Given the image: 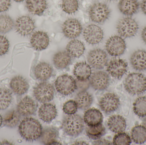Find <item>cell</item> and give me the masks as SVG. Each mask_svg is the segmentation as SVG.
<instances>
[{
    "label": "cell",
    "instance_id": "obj_19",
    "mask_svg": "<svg viewBox=\"0 0 146 145\" xmlns=\"http://www.w3.org/2000/svg\"><path fill=\"white\" fill-rule=\"evenodd\" d=\"M38 117L44 122L50 123L57 115V110L55 106L51 104L45 103L39 108Z\"/></svg>",
    "mask_w": 146,
    "mask_h": 145
},
{
    "label": "cell",
    "instance_id": "obj_14",
    "mask_svg": "<svg viewBox=\"0 0 146 145\" xmlns=\"http://www.w3.org/2000/svg\"><path fill=\"white\" fill-rule=\"evenodd\" d=\"M127 63L123 60H112L108 64L107 71L112 77L120 79L127 72Z\"/></svg>",
    "mask_w": 146,
    "mask_h": 145
},
{
    "label": "cell",
    "instance_id": "obj_37",
    "mask_svg": "<svg viewBox=\"0 0 146 145\" xmlns=\"http://www.w3.org/2000/svg\"><path fill=\"white\" fill-rule=\"evenodd\" d=\"M61 7L65 12L72 14L78 10L79 3L77 0H62Z\"/></svg>",
    "mask_w": 146,
    "mask_h": 145
},
{
    "label": "cell",
    "instance_id": "obj_1",
    "mask_svg": "<svg viewBox=\"0 0 146 145\" xmlns=\"http://www.w3.org/2000/svg\"><path fill=\"white\" fill-rule=\"evenodd\" d=\"M42 130L40 123L32 117H27L22 120L19 127L21 136L28 141H33L39 139Z\"/></svg>",
    "mask_w": 146,
    "mask_h": 145
},
{
    "label": "cell",
    "instance_id": "obj_44",
    "mask_svg": "<svg viewBox=\"0 0 146 145\" xmlns=\"http://www.w3.org/2000/svg\"><path fill=\"white\" fill-rule=\"evenodd\" d=\"M141 8L143 12L146 15V0H143L141 4Z\"/></svg>",
    "mask_w": 146,
    "mask_h": 145
},
{
    "label": "cell",
    "instance_id": "obj_6",
    "mask_svg": "<svg viewBox=\"0 0 146 145\" xmlns=\"http://www.w3.org/2000/svg\"><path fill=\"white\" fill-rule=\"evenodd\" d=\"M55 92L54 86L46 82L38 83L33 89V94L36 99L44 104L50 102L54 99Z\"/></svg>",
    "mask_w": 146,
    "mask_h": 145
},
{
    "label": "cell",
    "instance_id": "obj_29",
    "mask_svg": "<svg viewBox=\"0 0 146 145\" xmlns=\"http://www.w3.org/2000/svg\"><path fill=\"white\" fill-rule=\"evenodd\" d=\"M67 52L71 56L75 58L80 57L85 50L84 44L78 40H73L68 43L66 47Z\"/></svg>",
    "mask_w": 146,
    "mask_h": 145
},
{
    "label": "cell",
    "instance_id": "obj_46",
    "mask_svg": "<svg viewBox=\"0 0 146 145\" xmlns=\"http://www.w3.org/2000/svg\"><path fill=\"white\" fill-rule=\"evenodd\" d=\"M73 145H88V144L85 141H79L75 142Z\"/></svg>",
    "mask_w": 146,
    "mask_h": 145
},
{
    "label": "cell",
    "instance_id": "obj_41",
    "mask_svg": "<svg viewBox=\"0 0 146 145\" xmlns=\"http://www.w3.org/2000/svg\"><path fill=\"white\" fill-rule=\"evenodd\" d=\"M11 6V0H0V12H6Z\"/></svg>",
    "mask_w": 146,
    "mask_h": 145
},
{
    "label": "cell",
    "instance_id": "obj_33",
    "mask_svg": "<svg viewBox=\"0 0 146 145\" xmlns=\"http://www.w3.org/2000/svg\"><path fill=\"white\" fill-rule=\"evenodd\" d=\"M134 112L140 117H146V97H140L135 101L133 106Z\"/></svg>",
    "mask_w": 146,
    "mask_h": 145
},
{
    "label": "cell",
    "instance_id": "obj_16",
    "mask_svg": "<svg viewBox=\"0 0 146 145\" xmlns=\"http://www.w3.org/2000/svg\"><path fill=\"white\" fill-rule=\"evenodd\" d=\"M50 40L48 35L43 31H37L33 33L31 37V44L32 47L37 51L46 49L49 44Z\"/></svg>",
    "mask_w": 146,
    "mask_h": 145
},
{
    "label": "cell",
    "instance_id": "obj_22",
    "mask_svg": "<svg viewBox=\"0 0 146 145\" xmlns=\"http://www.w3.org/2000/svg\"><path fill=\"white\" fill-rule=\"evenodd\" d=\"M103 116L99 110L92 108L88 110L84 114V121L88 127L97 126L102 123Z\"/></svg>",
    "mask_w": 146,
    "mask_h": 145
},
{
    "label": "cell",
    "instance_id": "obj_36",
    "mask_svg": "<svg viewBox=\"0 0 146 145\" xmlns=\"http://www.w3.org/2000/svg\"><path fill=\"white\" fill-rule=\"evenodd\" d=\"M13 19L8 15H0V33H7L13 29L14 26Z\"/></svg>",
    "mask_w": 146,
    "mask_h": 145
},
{
    "label": "cell",
    "instance_id": "obj_38",
    "mask_svg": "<svg viewBox=\"0 0 146 145\" xmlns=\"http://www.w3.org/2000/svg\"><path fill=\"white\" fill-rule=\"evenodd\" d=\"M131 142L130 137L123 132L117 133L113 138V144L115 145H129Z\"/></svg>",
    "mask_w": 146,
    "mask_h": 145
},
{
    "label": "cell",
    "instance_id": "obj_21",
    "mask_svg": "<svg viewBox=\"0 0 146 145\" xmlns=\"http://www.w3.org/2000/svg\"><path fill=\"white\" fill-rule=\"evenodd\" d=\"M118 6L122 13L130 16L138 12L139 8V3L138 0H120Z\"/></svg>",
    "mask_w": 146,
    "mask_h": 145
},
{
    "label": "cell",
    "instance_id": "obj_3",
    "mask_svg": "<svg viewBox=\"0 0 146 145\" xmlns=\"http://www.w3.org/2000/svg\"><path fill=\"white\" fill-rule=\"evenodd\" d=\"M62 129L69 136L76 137L80 134L84 128V121L78 115H69L63 120Z\"/></svg>",
    "mask_w": 146,
    "mask_h": 145
},
{
    "label": "cell",
    "instance_id": "obj_30",
    "mask_svg": "<svg viewBox=\"0 0 146 145\" xmlns=\"http://www.w3.org/2000/svg\"><path fill=\"white\" fill-rule=\"evenodd\" d=\"M79 109L85 110L90 107L93 102L92 95L86 91H80L75 98Z\"/></svg>",
    "mask_w": 146,
    "mask_h": 145
},
{
    "label": "cell",
    "instance_id": "obj_20",
    "mask_svg": "<svg viewBox=\"0 0 146 145\" xmlns=\"http://www.w3.org/2000/svg\"><path fill=\"white\" fill-rule=\"evenodd\" d=\"M130 63L134 69L142 71L146 70V51L138 50L130 57Z\"/></svg>",
    "mask_w": 146,
    "mask_h": 145
},
{
    "label": "cell",
    "instance_id": "obj_35",
    "mask_svg": "<svg viewBox=\"0 0 146 145\" xmlns=\"http://www.w3.org/2000/svg\"><path fill=\"white\" fill-rule=\"evenodd\" d=\"M20 115L19 112L15 110L10 112L4 117L3 123L6 127L14 128L16 127L20 121Z\"/></svg>",
    "mask_w": 146,
    "mask_h": 145
},
{
    "label": "cell",
    "instance_id": "obj_17",
    "mask_svg": "<svg viewBox=\"0 0 146 145\" xmlns=\"http://www.w3.org/2000/svg\"><path fill=\"white\" fill-rule=\"evenodd\" d=\"M17 112L21 115L29 116L33 115L36 110L35 101L29 96H26L20 101L17 106Z\"/></svg>",
    "mask_w": 146,
    "mask_h": 145
},
{
    "label": "cell",
    "instance_id": "obj_43",
    "mask_svg": "<svg viewBox=\"0 0 146 145\" xmlns=\"http://www.w3.org/2000/svg\"><path fill=\"white\" fill-rule=\"evenodd\" d=\"M94 145H112V144L111 141L105 139H99L96 140L93 142Z\"/></svg>",
    "mask_w": 146,
    "mask_h": 145
},
{
    "label": "cell",
    "instance_id": "obj_4",
    "mask_svg": "<svg viewBox=\"0 0 146 145\" xmlns=\"http://www.w3.org/2000/svg\"><path fill=\"white\" fill-rule=\"evenodd\" d=\"M139 29V24L135 19L128 16L117 22V30L120 36L129 38L135 35Z\"/></svg>",
    "mask_w": 146,
    "mask_h": 145
},
{
    "label": "cell",
    "instance_id": "obj_24",
    "mask_svg": "<svg viewBox=\"0 0 146 145\" xmlns=\"http://www.w3.org/2000/svg\"><path fill=\"white\" fill-rule=\"evenodd\" d=\"M109 129L116 133H122L127 127L124 117L120 115H114L110 117L107 122Z\"/></svg>",
    "mask_w": 146,
    "mask_h": 145
},
{
    "label": "cell",
    "instance_id": "obj_49",
    "mask_svg": "<svg viewBox=\"0 0 146 145\" xmlns=\"http://www.w3.org/2000/svg\"><path fill=\"white\" fill-rule=\"evenodd\" d=\"M143 126H144V127H145L146 128V118H145V119H144V121H143Z\"/></svg>",
    "mask_w": 146,
    "mask_h": 145
},
{
    "label": "cell",
    "instance_id": "obj_47",
    "mask_svg": "<svg viewBox=\"0 0 146 145\" xmlns=\"http://www.w3.org/2000/svg\"><path fill=\"white\" fill-rule=\"evenodd\" d=\"M13 145V144H12V143H10V142H9L7 140H4L3 141H1V142H0V145Z\"/></svg>",
    "mask_w": 146,
    "mask_h": 145
},
{
    "label": "cell",
    "instance_id": "obj_5",
    "mask_svg": "<svg viewBox=\"0 0 146 145\" xmlns=\"http://www.w3.org/2000/svg\"><path fill=\"white\" fill-rule=\"evenodd\" d=\"M111 11L105 3L97 2L90 6L88 14L90 19L98 24H103L109 18Z\"/></svg>",
    "mask_w": 146,
    "mask_h": 145
},
{
    "label": "cell",
    "instance_id": "obj_50",
    "mask_svg": "<svg viewBox=\"0 0 146 145\" xmlns=\"http://www.w3.org/2000/svg\"><path fill=\"white\" fill-rule=\"evenodd\" d=\"M17 2H21L25 0H13Z\"/></svg>",
    "mask_w": 146,
    "mask_h": 145
},
{
    "label": "cell",
    "instance_id": "obj_27",
    "mask_svg": "<svg viewBox=\"0 0 146 145\" xmlns=\"http://www.w3.org/2000/svg\"><path fill=\"white\" fill-rule=\"evenodd\" d=\"M26 6L31 13L41 15L47 9V3L46 0H27Z\"/></svg>",
    "mask_w": 146,
    "mask_h": 145
},
{
    "label": "cell",
    "instance_id": "obj_15",
    "mask_svg": "<svg viewBox=\"0 0 146 145\" xmlns=\"http://www.w3.org/2000/svg\"><path fill=\"white\" fill-rule=\"evenodd\" d=\"M109 75L104 71L94 72L91 76L89 82L93 88L95 90H103L106 89L110 84Z\"/></svg>",
    "mask_w": 146,
    "mask_h": 145
},
{
    "label": "cell",
    "instance_id": "obj_8",
    "mask_svg": "<svg viewBox=\"0 0 146 145\" xmlns=\"http://www.w3.org/2000/svg\"><path fill=\"white\" fill-rule=\"evenodd\" d=\"M106 48L108 53L111 56H120L123 54L126 50V42L121 37L113 36L106 42Z\"/></svg>",
    "mask_w": 146,
    "mask_h": 145
},
{
    "label": "cell",
    "instance_id": "obj_40",
    "mask_svg": "<svg viewBox=\"0 0 146 145\" xmlns=\"http://www.w3.org/2000/svg\"><path fill=\"white\" fill-rule=\"evenodd\" d=\"M9 47V42L7 39L3 36L0 35V56L7 52Z\"/></svg>",
    "mask_w": 146,
    "mask_h": 145
},
{
    "label": "cell",
    "instance_id": "obj_12",
    "mask_svg": "<svg viewBox=\"0 0 146 145\" xmlns=\"http://www.w3.org/2000/svg\"><path fill=\"white\" fill-rule=\"evenodd\" d=\"M35 28V22L31 17L22 16L16 20L15 29L16 31L23 36L31 34Z\"/></svg>",
    "mask_w": 146,
    "mask_h": 145
},
{
    "label": "cell",
    "instance_id": "obj_32",
    "mask_svg": "<svg viewBox=\"0 0 146 145\" xmlns=\"http://www.w3.org/2000/svg\"><path fill=\"white\" fill-rule=\"evenodd\" d=\"M86 133L89 138L96 140L105 134V128L102 123L93 127L88 126L86 128Z\"/></svg>",
    "mask_w": 146,
    "mask_h": 145
},
{
    "label": "cell",
    "instance_id": "obj_45",
    "mask_svg": "<svg viewBox=\"0 0 146 145\" xmlns=\"http://www.w3.org/2000/svg\"><path fill=\"white\" fill-rule=\"evenodd\" d=\"M141 38L146 44V26L143 29L141 34Z\"/></svg>",
    "mask_w": 146,
    "mask_h": 145
},
{
    "label": "cell",
    "instance_id": "obj_18",
    "mask_svg": "<svg viewBox=\"0 0 146 145\" xmlns=\"http://www.w3.org/2000/svg\"><path fill=\"white\" fill-rule=\"evenodd\" d=\"M10 87L13 92L19 95H23L28 91L29 85L25 78L21 76H16L10 81Z\"/></svg>",
    "mask_w": 146,
    "mask_h": 145
},
{
    "label": "cell",
    "instance_id": "obj_25",
    "mask_svg": "<svg viewBox=\"0 0 146 145\" xmlns=\"http://www.w3.org/2000/svg\"><path fill=\"white\" fill-rule=\"evenodd\" d=\"M74 73L77 80L80 81L88 80L92 74V70L89 65L85 62L77 63L74 67Z\"/></svg>",
    "mask_w": 146,
    "mask_h": 145
},
{
    "label": "cell",
    "instance_id": "obj_11",
    "mask_svg": "<svg viewBox=\"0 0 146 145\" xmlns=\"http://www.w3.org/2000/svg\"><path fill=\"white\" fill-rule=\"evenodd\" d=\"M104 32L102 29L95 24L88 26L83 31V37L87 42L92 45L100 43L104 38Z\"/></svg>",
    "mask_w": 146,
    "mask_h": 145
},
{
    "label": "cell",
    "instance_id": "obj_7",
    "mask_svg": "<svg viewBox=\"0 0 146 145\" xmlns=\"http://www.w3.org/2000/svg\"><path fill=\"white\" fill-rule=\"evenodd\" d=\"M55 87L58 93L66 96L72 93L77 89L76 81L68 75H62L57 77Z\"/></svg>",
    "mask_w": 146,
    "mask_h": 145
},
{
    "label": "cell",
    "instance_id": "obj_9",
    "mask_svg": "<svg viewBox=\"0 0 146 145\" xmlns=\"http://www.w3.org/2000/svg\"><path fill=\"white\" fill-rule=\"evenodd\" d=\"M120 104L118 96L113 93L104 94L100 100L99 105L102 111L109 114L116 110Z\"/></svg>",
    "mask_w": 146,
    "mask_h": 145
},
{
    "label": "cell",
    "instance_id": "obj_26",
    "mask_svg": "<svg viewBox=\"0 0 146 145\" xmlns=\"http://www.w3.org/2000/svg\"><path fill=\"white\" fill-rule=\"evenodd\" d=\"M59 132L54 127H48L43 129L40 140L45 145L56 144Z\"/></svg>",
    "mask_w": 146,
    "mask_h": 145
},
{
    "label": "cell",
    "instance_id": "obj_48",
    "mask_svg": "<svg viewBox=\"0 0 146 145\" xmlns=\"http://www.w3.org/2000/svg\"><path fill=\"white\" fill-rule=\"evenodd\" d=\"M3 123V118L2 117L1 115H0V127H1V126L2 124Z\"/></svg>",
    "mask_w": 146,
    "mask_h": 145
},
{
    "label": "cell",
    "instance_id": "obj_51",
    "mask_svg": "<svg viewBox=\"0 0 146 145\" xmlns=\"http://www.w3.org/2000/svg\"><path fill=\"white\" fill-rule=\"evenodd\" d=\"M108 1H115V0H108Z\"/></svg>",
    "mask_w": 146,
    "mask_h": 145
},
{
    "label": "cell",
    "instance_id": "obj_42",
    "mask_svg": "<svg viewBox=\"0 0 146 145\" xmlns=\"http://www.w3.org/2000/svg\"><path fill=\"white\" fill-rule=\"evenodd\" d=\"M77 89H81V91H85V89H87L89 87L90 82L88 80L86 81H80L78 80V81L76 82Z\"/></svg>",
    "mask_w": 146,
    "mask_h": 145
},
{
    "label": "cell",
    "instance_id": "obj_39",
    "mask_svg": "<svg viewBox=\"0 0 146 145\" xmlns=\"http://www.w3.org/2000/svg\"><path fill=\"white\" fill-rule=\"evenodd\" d=\"M78 106L75 100H69L66 102L63 106V110L66 114L73 115L77 112Z\"/></svg>",
    "mask_w": 146,
    "mask_h": 145
},
{
    "label": "cell",
    "instance_id": "obj_34",
    "mask_svg": "<svg viewBox=\"0 0 146 145\" xmlns=\"http://www.w3.org/2000/svg\"><path fill=\"white\" fill-rule=\"evenodd\" d=\"M12 101V94L9 89L0 87V110L7 108Z\"/></svg>",
    "mask_w": 146,
    "mask_h": 145
},
{
    "label": "cell",
    "instance_id": "obj_28",
    "mask_svg": "<svg viewBox=\"0 0 146 145\" xmlns=\"http://www.w3.org/2000/svg\"><path fill=\"white\" fill-rule=\"evenodd\" d=\"M71 62V55L66 51L58 52L53 57V62L55 66L60 70L66 68Z\"/></svg>",
    "mask_w": 146,
    "mask_h": 145
},
{
    "label": "cell",
    "instance_id": "obj_10",
    "mask_svg": "<svg viewBox=\"0 0 146 145\" xmlns=\"http://www.w3.org/2000/svg\"><path fill=\"white\" fill-rule=\"evenodd\" d=\"M87 60L90 66L97 70L103 69L107 65V54L102 49H98L91 50L87 56Z\"/></svg>",
    "mask_w": 146,
    "mask_h": 145
},
{
    "label": "cell",
    "instance_id": "obj_31",
    "mask_svg": "<svg viewBox=\"0 0 146 145\" xmlns=\"http://www.w3.org/2000/svg\"><path fill=\"white\" fill-rule=\"evenodd\" d=\"M131 136L135 143L143 144L146 141V128L143 125L135 126L132 129Z\"/></svg>",
    "mask_w": 146,
    "mask_h": 145
},
{
    "label": "cell",
    "instance_id": "obj_23",
    "mask_svg": "<svg viewBox=\"0 0 146 145\" xmlns=\"http://www.w3.org/2000/svg\"><path fill=\"white\" fill-rule=\"evenodd\" d=\"M34 75L37 79L41 81H45L51 77L53 69L49 64L46 62H40L34 69Z\"/></svg>",
    "mask_w": 146,
    "mask_h": 145
},
{
    "label": "cell",
    "instance_id": "obj_13",
    "mask_svg": "<svg viewBox=\"0 0 146 145\" xmlns=\"http://www.w3.org/2000/svg\"><path fill=\"white\" fill-rule=\"evenodd\" d=\"M82 30L81 24L76 19H68L62 25V30L64 35L70 39L78 37Z\"/></svg>",
    "mask_w": 146,
    "mask_h": 145
},
{
    "label": "cell",
    "instance_id": "obj_2",
    "mask_svg": "<svg viewBox=\"0 0 146 145\" xmlns=\"http://www.w3.org/2000/svg\"><path fill=\"white\" fill-rule=\"evenodd\" d=\"M124 86L130 94H141L146 91V77L141 73H130L125 79Z\"/></svg>",
    "mask_w": 146,
    "mask_h": 145
}]
</instances>
